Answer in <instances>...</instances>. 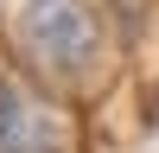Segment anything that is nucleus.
Instances as JSON below:
<instances>
[{"instance_id":"f257e3e1","label":"nucleus","mask_w":159,"mask_h":153,"mask_svg":"<svg viewBox=\"0 0 159 153\" xmlns=\"http://www.w3.org/2000/svg\"><path fill=\"white\" fill-rule=\"evenodd\" d=\"M19 45L45 76H83L102 58V19L89 0H25Z\"/></svg>"},{"instance_id":"f03ea898","label":"nucleus","mask_w":159,"mask_h":153,"mask_svg":"<svg viewBox=\"0 0 159 153\" xmlns=\"http://www.w3.org/2000/svg\"><path fill=\"white\" fill-rule=\"evenodd\" d=\"M0 153H57L51 121L25 109V96L13 83H0Z\"/></svg>"}]
</instances>
